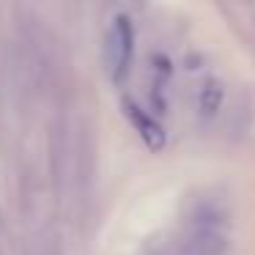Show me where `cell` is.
I'll return each instance as SVG.
<instances>
[{
    "label": "cell",
    "instance_id": "cell-4",
    "mask_svg": "<svg viewBox=\"0 0 255 255\" xmlns=\"http://www.w3.org/2000/svg\"><path fill=\"white\" fill-rule=\"evenodd\" d=\"M222 96H225V91H222L220 80H206L203 88H200V116L203 118L214 116L222 105Z\"/></svg>",
    "mask_w": 255,
    "mask_h": 255
},
{
    "label": "cell",
    "instance_id": "cell-3",
    "mask_svg": "<svg viewBox=\"0 0 255 255\" xmlns=\"http://www.w3.org/2000/svg\"><path fill=\"white\" fill-rule=\"evenodd\" d=\"M225 250H228L225 233L214 231V228H198L195 233L187 236L178 255H225Z\"/></svg>",
    "mask_w": 255,
    "mask_h": 255
},
{
    "label": "cell",
    "instance_id": "cell-1",
    "mask_svg": "<svg viewBox=\"0 0 255 255\" xmlns=\"http://www.w3.org/2000/svg\"><path fill=\"white\" fill-rule=\"evenodd\" d=\"M132 52H134V30H132V19L127 14H118L113 19L110 30H107V44H105V55H107V66H110L113 80H124L132 63Z\"/></svg>",
    "mask_w": 255,
    "mask_h": 255
},
{
    "label": "cell",
    "instance_id": "cell-2",
    "mask_svg": "<svg viewBox=\"0 0 255 255\" xmlns=\"http://www.w3.org/2000/svg\"><path fill=\"white\" fill-rule=\"evenodd\" d=\"M124 113L132 121V127L137 129V134L143 137V143L148 145V151H162L165 148V129L159 127L156 118H151L145 110H140L132 99H124Z\"/></svg>",
    "mask_w": 255,
    "mask_h": 255
}]
</instances>
